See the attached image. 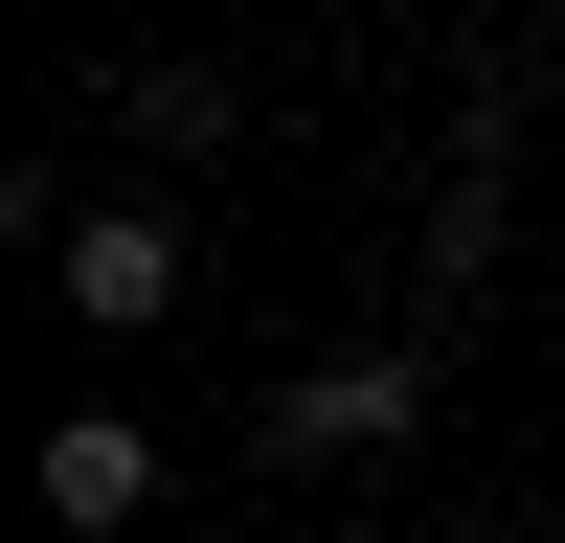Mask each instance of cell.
<instances>
[{"instance_id":"obj_1","label":"cell","mask_w":565,"mask_h":543,"mask_svg":"<svg viewBox=\"0 0 565 543\" xmlns=\"http://www.w3.org/2000/svg\"><path fill=\"white\" fill-rule=\"evenodd\" d=\"M430 430V317L407 340H362V362H295L271 385V476H362V453H407Z\"/></svg>"},{"instance_id":"obj_2","label":"cell","mask_w":565,"mask_h":543,"mask_svg":"<svg viewBox=\"0 0 565 543\" xmlns=\"http://www.w3.org/2000/svg\"><path fill=\"white\" fill-rule=\"evenodd\" d=\"M45 272H68V317H114V340H136V317H181V226H159V204H68V226H45Z\"/></svg>"},{"instance_id":"obj_3","label":"cell","mask_w":565,"mask_h":543,"mask_svg":"<svg viewBox=\"0 0 565 543\" xmlns=\"http://www.w3.org/2000/svg\"><path fill=\"white\" fill-rule=\"evenodd\" d=\"M136 498H159V453H136L114 407H68V430H45V521H68V543H136Z\"/></svg>"},{"instance_id":"obj_4","label":"cell","mask_w":565,"mask_h":543,"mask_svg":"<svg viewBox=\"0 0 565 543\" xmlns=\"http://www.w3.org/2000/svg\"><path fill=\"white\" fill-rule=\"evenodd\" d=\"M114 114H136V159H226V68H136Z\"/></svg>"}]
</instances>
